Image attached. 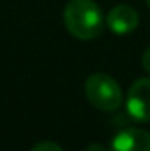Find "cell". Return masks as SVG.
I'll return each mask as SVG.
<instances>
[{
	"mask_svg": "<svg viewBox=\"0 0 150 151\" xmlns=\"http://www.w3.org/2000/svg\"><path fill=\"white\" fill-rule=\"evenodd\" d=\"M125 107L134 121H150V77H141L133 83L127 93Z\"/></svg>",
	"mask_w": 150,
	"mask_h": 151,
	"instance_id": "3957f363",
	"label": "cell"
},
{
	"mask_svg": "<svg viewBox=\"0 0 150 151\" xmlns=\"http://www.w3.org/2000/svg\"><path fill=\"white\" fill-rule=\"evenodd\" d=\"M83 151H110V150H106V148H104L103 144H99V142H94V144H88Z\"/></svg>",
	"mask_w": 150,
	"mask_h": 151,
	"instance_id": "ba28073f",
	"label": "cell"
},
{
	"mask_svg": "<svg viewBox=\"0 0 150 151\" xmlns=\"http://www.w3.org/2000/svg\"><path fill=\"white\" fill-rule=\"evenodd\" d=\"M141 65H143V69L150 74V47H147V51L141 56Z\"/></svg>",
	"mask_w": 150,
	"mask_h": 151,
	"instance_id": "52a82bcc",
	"label": "cell"
},
{
	"mask_svg": "<svg viewBox=\"0 0 150 151\" xmlns=\"http://www.w3.org/2000/svg\"><path fill=\"white\" fill-rule=\"evenodd\" d=\"M106 21H108V27H110V30L113 34L125 35V34H131L138 27L140 16H138L136 9H133L131 5L120 4V5H115L108 12Z\"/></svg>",
	"mask_w": 150,
	"mask_h": 151,
	"instance_id": "5b68a950",
	"label": "cell"
},
{
	"mask_svg": "<svg viewBox=\"0 0 150 151\" xmlns=\"http://www.w3.org/2000/svg\"><path fill=\"white\" fill-rule=\"evenodd\" d=\"M64 23L73 37L90 40L101 35L104 18L95 2L71 0L64 9Z\"/></svg>",
	"mask_w": 150,
	"mask_h": 151,
	"instance_id": "6da1fadb",
	"label": "cell"
},
{
	"mask_svg": "<svg viewBox=\"0 0 150 151\" xmlns=\"http://www.w3.org/2000/svg\"><path fill=\"white\" fill-rule=\"evenodd\" d=\"M30 151H64L57 142H51V141H42V142H37Z\"/></svg>",
	"mask_w": 150,
	"mask_h": 151,
	"instance_id": "8992f818",
	"label": "cell"
},
{
	"mask_svg": "<svg viewBox=\"0 0 150 151\" xmlns=\"http://www.w3.org/2000/svg\"><path fill=\"white\" fill-rule=\"evenodd\" d=\"M110 151H150V134L140 128H125L111 139Z\"/></svg>",
	"mask_w": 150,
	"mask_h": 151,
	"instance_id": "277c9868",
	"label": "cell"
},
{
	"mask_svg": "<svg viewBox=\"0 0 150 151\" xmlns=\"http://www.w3.org/2000/svg\"><path fill=\"white\" fill-rule=\"evenodd\" d=\"M147 5H149V7H150V0H147Z\"/></svg>",
	"mask_w": 150,
	"mask_h": 151,
	"instance_id": "9c48e42d",
	"label": "cell"
},
{
	"mask_svg": "<svg viewBox=\"0 0 150 151\" xmlns=\"http://www.w3.org/2000/svg\"><path fill=\"white\" fill-rule=\"evenodd\" d=\"M85 95L88 102L101 111H115L122 104V90L111 76L97 72L85 81Z\"/></svg>",
	"mask_w": 150,
	"mask_h": 151,
	"instance_id": "7a4b0ae2",
	"label": "cell"
}]
</instances>
